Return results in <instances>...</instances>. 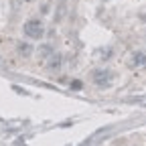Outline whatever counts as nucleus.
Instances as JSON below:
<instances>
[{
	"label": "nucleus",
	"mask_w": 146,
	"mask_h": 146,
	"mask_svg": "<svg viewBox=\"0 0 146 146\" xmlns=\"http://www.w3.org/2000/svg\"><path fill=\"white\" fill-rule=\"evenodd\" d=\"M23 31H25V36H29L31 41H39V39H43V35H45L43 23L36 21V18H31V21H27L25 27H23Z\"/></svg>",
	"instance_id": "nucleus-2"
},
{
	"label": "nucleus",
	"mask_w": 146,
	"mask_h": 146,
	"mask_svg": "<svg viewBox=\"0 0 146 146\" xmlns=\"http://www.w3.org/2000/svg\"><path fill=\"white\" fill-rule=\"evenodd\" d=\"M126 65L130 69H146V51H134L130 57H128Z\"/></svg>",
	"instance_id": "nucleus-3"
},
{
	"label": "nucleus",
	"mask_w": 146,
	"mask_h": 146,
	"mask_svg": "<svg viewBox=\"0 0 146 146\" xmlns=\"http://www.w3.org/2000/svg\"><path fill=\"white\" fill-rule=\"evenodd\" d=\"M39 53H41V57H49V55H53V49H51V45H43Z\"/></svg>",
	"instance_id": "nucleus-6"
},
{
	"label": "nucleus",
	"mask_w": 146,
	"mask_h": 146,
	"mask_svg": "<svg viewBox=\"0 0 146 146\" xmlns=\"http://www.w3.org/2000/svg\"><path fill=\"white\" fill-rule=\"evenodd\" d=\"M114 77H116L114 71H110V69H94L91 71V81L100 89H108L114 83Z\"/></svg>",
	"instance_id": "nucleus-1"
},
{
	"label": "nucleus",
	"mask_w": 146,
	"mask_h": 146,
	"mask_svg": "<svg viewBox=\"0 0 146 146\" xmlns=\"http://www.w3.org/2000/svg\"><path fill=\"white\" fill-rule=\"evenodd\" d=\"M61 67V55H53V57L47 61V69L55 71V69H59Z\"/></svg>",
	"instance_id": "nucleus-4"
},
{
	"label": "nucleus",
	"mask_w": 146,
	"mask_h": 146,
	"mask_svg": "<svg viewBox=\"0 0 146 146\" xmlns=\"http://www.w3.org/2000/svg\"><path fill=\"white\" fill-rule=\"evenodd\" d=\"M18 53H21L23 57H29V55L33 53V47L27 45V43H18Z\"/></svg>",
	"instance_id": "nucleus-5"
}]
</instances>
